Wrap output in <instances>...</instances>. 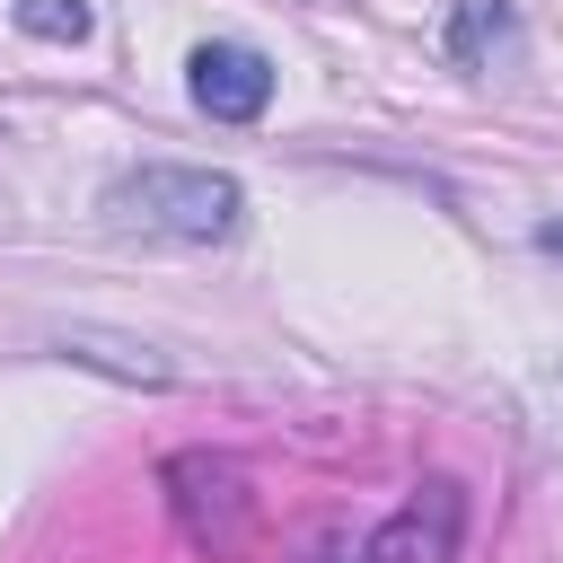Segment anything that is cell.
I'll list each match as a JSON object with an SVG mask.
<instances>
[{
	"mask_svg": "<svg viewBox=\"0 0 563 563\" xmlns=\"http://www.w3.org/2000/svg\"><path fill=\"white\" fill-rule=\"evenodd\" d=\"M167 501H176L185 537H194V545H211V554H229V545L246 537V510H255L246 475H238L229 457H202V449H185V457L167 466Z\"/></svg>",
	"mask_w": 563,
	"mask_h": 563,
	"instance_id": "3957f363",
	"label": "cell"
},
{
	"mask_svg": "<svg viewBox=\"0 0 563 563\" xmlns=\"http://www.w3.org/2000/svg\"><path fill=\"white\" fill-rule=\"evenodd\" d=\"M537 246H545V255H563V220H545V229H537Z\"/></svg>",
	"mask_w": 563,
	"mask_h": 563,
	"instance_id": "52a82bcc",
	"label": "cell"
},
{
	"mask_svg": "<svg viewBox=\"0 0 563 563\" xmlns=\"http://www.w3.org/2000/svg\"><path fill=\"white\" fill-rule=\"evenodd\" d=\"M185 88H194V106H202L211 123H255V114L273 106V62H264L255 44H238V35H220V44H194Z\"/></svg>",
	"mask_w": 563,
	"mask_h": 563,
	"instance_id": "277c9868",
	"label": "cell"
},
{
	"mask_svg": "<svg viewBox=\"0 0 563 563\" xmlns=\"http://www.w3.org/2000/svg\"><path fill=\"white\" fill-rule=\"evenodd\" d=\"M246 211L238 176L220 167H132L106 185V220L114 229H141V238H176V246H211L229 238Z\"/></svg>",
	"mask_w": 563,
	"mask_h": 563,
	"instance_id": "6da1fadb",
	"label": "cell"
},
{
	"mask_svg": "<svg viewBox=\"0 0 563 563\" xmlns=\"http://www.w3.org/2000/svg\"><path fill=\"white\" fill-rule=\"evenodd\" d=\"M457 528H466V493L440 475V484H422L396 519H378L361 545H334V554H317V563H449V554H457Z\"/></svg>",
	"mask_w": 563,
	"mask_h": 563,
	"instance_id": "7a4b0ae2",
	"label": "cell"
},
{
	"mask_svg": "<svg viewBox=\"0 0 563 563\" xmlns=\"http://www.w3.org/2000/svg\"><path fill=\"white\" fill-rule=\"evenodd\" d=\"M449 62H466V70H510V62H519V9H510V0H457V18H449Z\"/></svg>",
	"mask_w": 563,
	"mask_h": 563,
	"instance_id": "5b68a950",
	"label": "cell"
},
{
	"mask_svg": "<svg viewBox=\"0 0 563 563\" xmlns=\"http://www.w3.org/2000/svg\"><path fill=\"white\" fill-rule=\"evenodd\" d=\"M18 26H26L35 44H79L97 18H88V0H18Z\"/></svg>",
	"mask_w": 563,
	"mask_h": 563,
	"instance_id": "8992f818",
	"label": "cell"
}]
</instances>
